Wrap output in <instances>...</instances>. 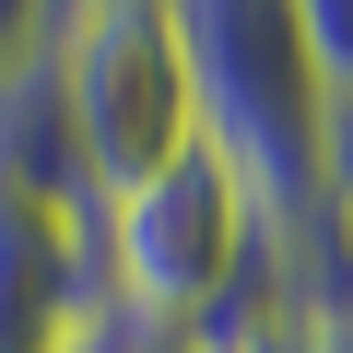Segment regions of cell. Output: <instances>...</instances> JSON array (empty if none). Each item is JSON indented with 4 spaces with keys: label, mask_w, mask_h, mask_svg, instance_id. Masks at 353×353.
Instances as JSON below:
<instances>
[{
    "label": "cell",
    "mask_w": 353,
    "mask_h": 353,
    "mask_svg": "<svg viewBox=\"0 0 353 353\" xmlns=\"http://www.w3.org/2000/svg\"><path fill=\"white\" fill-rule=\"evenodd\" d=\"M48 59H59V106H71V153H83L94 212L118 189H141L165 153L201 141L165 0H71V12H48Z\"/></svg>",
    "instance_id": "7a4b0ae2"
},
{
    "label": "cell",
    "mask_w": 353,
    "mask_h": 353,
    "mask_svg": "<svg viewBox=\"0 0 353 353\" xmlns=\"http://www.w3.org/2000/svg\"><path fill=\"white\" fill-rule=\"evenodd\" d=\"M94 259H106V294L118 318L141 330H201L248 271H259V201H248V176L189 141V153H165L141 189H118L94 212Z\"/></svg>",
    "instance_id": "6da1fadb"
},
{
    "label": "cell",
    "mask_w": 353,
    "mask_h": 353,
    "mask_svg": "<svg viewBox=\"0 0 353 353\" xmlns=\"http://www.w3.org/2000/svg\"><path fill=\"white\" fill-rule=\"evenodd\" d=\"M306 59H318V94L353 106V0H306Z\"/></svg>",
    "instance_id": "277c9868"
},
{
    "label": "cell",
    "mask_w": 353,
    "mask_h": 353,
    "mask_svg": "<svg viewBox=\"0 0 353 353\" xmlns=\"http://www.w3.org/2000/svg\"><path fill=\"white\" fill-rule=\"evenodd\" d=\"M330 248L353 271V106H330Z\"/></svg>",
    "instance_id": "5b68a950"
},
{
    "label": "cell",
    "mask_w": 353,
    "mask_h": 353,
    "mask_svg": "<svg viewBox=\"0 0 353 353\" xmlns=\"http://www.w3.org/2000/svg\"><path fill=\"white\" fill-rule=\"evenodd\" d=\"M130 353H224V341H212V330H141Z\"/></svg>",
    "instance_id": "52a82bcc"
},
{
    "label": "cell",
    "mask_w": 353,
    "mask_h": 353,
    "mask_svg": "<svg viewBox=\"0 0 353 353\" xmlns=\"http://www.w3.org/2000/svg\"><path fill=\"white\" fill-rule=\"evenodd\" d=\"M130 341H141V318H118V294H106V306H94V318H83L59 353H130Z\"/></svg>",
    "instance_id": "8992f818"
},
{
    "label": "cell",
    "mask_w": 353,
    "mask_h": 353,
    "mask_svg": "<svg viewBox=\"0 0 353 353\" xmlns=\"http://www.w3.org/2000/svg\"><path fill=\"white\" fill-rule=\"evenodd\" d=\"M94 306H106L94 212H36V201H0V353H59Z\"/></svg>",
    "instance_id": "3957f363"
}]
</instances>
